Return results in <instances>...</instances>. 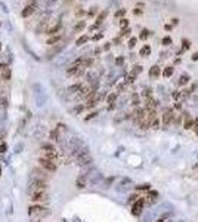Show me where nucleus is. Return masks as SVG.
<instances>
[{
	"instance_id": "44",
	"label": "nucleus",
	"mask_w": 198,
	"mask_h": 222,
	"mask_svg": "<svg viewBox=\"0 0 198 222\" xmlns=\"http://www.w3.org/2000/svg\"><path fill=\"white\" fill-rule=\"evenodd\" d=\"M99 39H102V34H95L93 36V40H99Z\"/></svg>"
},
{
	"instance_id": "16",
	"label": "nucleus",
	"mask_w": 198,
	"mask_h": 222,
	"mask_svg": "<svg viewBox=\"0 0 198 222\" xmlns=\"http://www.w3.org/2000/svg\"><path fill=\"white\" fill-rule=\"evenodd\" d=\"M160 73H161V71H160V67H158V65L151 67V70H149V76H151L152 78L158 77V76H160Z\"/></svg>"
},
{
	"instance_id": "8",
	"label": "nucleus",
	"mask_w": 198,
	"mask_h": 222,
	"mask_svg": "<svg viewBox=\"0 0 198 222\" xmlns=\"http://www.w3.org/2000/svg\"><path fill=\"white\" fill-rule=\"evenodd\" d=\"M33 175L36 176V179H40V181H47L49 179V173L46 170H42V169H34Z\"/></svg>"
},
{
	"instance_id": "55",
	"label": "nucleus",
	"mask_w": 198,
	"mask_h": 222,
	"mask_svg": "<svg viewBox=\"0 0 198 222\" xmlns=\"http://www.w3.org/2000/svg\"><path fill=\"white\" fill-rule=\"evenodd\" d=\"M67 2H70V0H67Z\"/></svg>"
},
{
	"instance_id": "31",
	"label": "nucleus",
	"mask_w": 198,
	"mask_h": 222,
	"mask_svg": "<svg viewBox=\"0 0 198 222\" xmlns=\"http://www.w3.org/2000/svg\"><path fill=\"white\" fill-rule=\"evenodd\" d=\"M141 71H142V67H141V65H136L135 68H133L132 74H133V76H138V74H139Z\"/></svg>"
},
{
	"instance_id": "2",
	"label": "nucleus",
	"mask_w": 198,
	"mask_h": 222,
	"mask_svg": "<svg viewBox=\"0 0 198 222\" xmlns=\"http://www.w3.org/2000/svg\"><path fill=\"white\" fill-rule=\"evenodd\" d=\"M37 161H39L40 167H43V169L46 170V172H47V173H50V172H56V169H58V165H56L55 160H50V158H44V157H40Z\"/></svg>"
},
{
	"instance_id": "12",
	"label": "nucleus",
	"mask_w": 198,
	"mask_h": 222,
	"mask_svg": "<svg viewBox=\"0 0 198 222\" xmlns=\"http://www.w3.org/2000/svg\"><path fill=\"white\" fill-rule=\"evenodd\" d=\"M0 76H2V80H5V82H9L12 77V71H11V68H5L3 71H0Z\"/></svg>"
},
{
	"instance_id": "40",
	"label": "nucleus",
	"mask_w": 198,
	"mask_h": 222,
	"mask_svg": "<svg viewBox=\"0 0 198 222\" xmlns=\"http://www.w3.org/2000/svg\"><path fill=\"white\" fill-rule=\"evenodd\" d=\"M5 151H6V144L5 142H0V154L5 153Z\"/></svg>"
},
{
	"instance_id": "26",
	"label": "nucleus",
	"mask_w": 198,
	"mask_h": 222,
	"mask_svg": "<svg viewBox=\"0 0 198 222\" xmlns=\"http://www.w3.org/2000/svg\"><path fill=\"white\" fill-rule=\"evenodd\" d=\"M50 139H53V141H59V132L53 129L52 132H50Z\"/></svg>"
},
{
	"instance_id": "38",
	"label": "nucleus",
	"mask_w": 198,
	"mask_h": 222,
	"mask_svg": "<svg viewBox=\"0 0 198 222\" xmlns=\"http://www.w3.org/2000/svg\"><path fill=\"white\" fill-rule=\"evenodd\" d=\"M96 116H98V113H96V111H95V113H90L89 116H86V119H84V120H90V119H93V117H96Z\"/></svg>"
},
{
	"instance_id": "3",
	"label": "nucleus",
	"mask_w": 198,
	"mask_h": 222,
	"mask_svg": "<svg viewBox=\"0 0 198 222\" xmlns=\"http://www.w3.org/2000/svg\"><path fill=\"white\" fill-rule=\"evenodd\" d=\"M28 194H30V200L33 203H37V204L46 203L49 200V194L46 191H28Z\"/></svg>"
},
{
	"instance_id": "39",
	"label": "nucleus",
	"mask_w": 198,
	"mask_h": 222,
	"mask_svg": "<svg viewBox=\"0 0 198 222\" xmlns=\"http://www.w3.org/2000/svg\"><path fill=\"white\" fill-rule=\"evenodd\" d=\"M123 62H124V58H123V56H118V58L115 59V64H117V65H121Z\"/></svg>"
},
{
	"instance_id": "9",
	"label": "nucleus",
	"mask_w": 198,
	"mask_h": 222,
	"mask_svg": "<svg viewBox=\"0 0 198 222\" xmlns=\"http://www.w3.org/2000/svg\"><path fill=\"white\" fill-rule=\"evenodd\" d=\"M83 71H84L83 67H78V65H74V64H73V65L67 70V76H77V74H81Z\"/></svg>"
},
{
	"instance_id": "30",
	"label": "nucleus",
	"mask_w": 198,
	"mask_h": 222,
	"mask_svg": "<svg viewBox=\"0 0 198 222\" xmlns=\"http://www.w3.org/2000/svg\"><path fill=\"white\" fill-rule=\"evenodd\" d=\"M148 36H149V31L145 28V30H142V33H141V36H139V39H141V40H145Z\"/></svg>"
},
{
	"instance_id": "45",
	"label": "nucleus",
	"mask_w": 198,
	"mask_h": 222,
	"mask_svg": "<svg viewBox=\"0 0 198 222\" xmlns=\"http://www.w3.org/2000/svg\"><path fill=\"white\" fill-rule=\"evenodd\" d=\"M96 9H98V8H92V9L89 11V15H93V13H96Z\"/></svg>"
},
{
	"instance_id": "1",
	"label": "nucleus",
	"mask_w": 198,
	"mask_h": 222,
	"mask_svg": "<svg viewBox=\"0 0 198 222\" xmlns=\"http://www.w3.org/2000/svg\"><path fill=\"white\" fill-rule=\"evenodd\" d=\"M40 151H42V157L44 158H50V160H55L58 158V151L52 144H43L40 147Z\"/></svg>"
},
{
	"instance_id": "42",
	"label": "nucleus",
	"mask_w": 198,
	"mask_h": 222,
	"mask_svg": "<svg viewBox=\"0 0 198 222\" xmlns=\"http://www.w3.org/2000/svg\"><path fill=\"white\" fill-rule=\"evenodd\" d=\"M136 189H146V191H148V189H149V185H148V184H146V185H139Z\"/></svg>"
},
{
	"instance_id": "11",
	"label": "nucleus",
	"mask_w": 198,
	"mask_h": 222,
	"mask_svg": "<svg viewBox=\"0 0 198 222\" xmlns=\"http://www.w3.org/2000/svg\"><path fill=\"white\" fill-rule=\"evenodd\" d=\"M157 108V101L154 98H146V104H145V110H155Z\"/></svg>"
},
{
	"instance_id": "27",
	"label": "nucleus",
	"mask_w": 198,
	"mask_h": 222,
	"mask_svg": "<svg viewBox=\"0 0 198 222\" xmlns=\"http://www.w3.org/2000/svg\"><path fill=\"white\" fill-rule=\"evenodd\" d=\"M188 80H189V76L183 74V76H180V78H179V83L180 85H185V83H188Z\"/></svg>"
},
{
	"instance_id": "14",
	"label": "nucleus",
	"mask_w": 198,
	"mask_h": 222,
	"mask_svg": "<svg viewBox=\"0 0 198 222\" xmlns=\"http://www.w3.org/2000/svg\"><path fill=\"white\" fill-rule=\"evenodd\" d=\"M61 39H62V36H61V34H55V36H52L50 39H47L46 44H49V46H53V44L59 43V42H61Z\"/></svg>"
},
{
	"instance_id": "43",
	"label": "nucleus",
	"mask_w": 198,
	"mask_h": 222,
	"mask_svg": "<svg viewBox=\"0 0 198 222\" xmlns=\"http://www.w3.org/2000/svg\"><path fill=\"white\" fill-rule=\"evenodd\" d=\"M172 28H173V25H172V24H166V25H164V30H166V31H170Z\"/></svg>"
},
{
	"instance_id": "24",
	"label": "nucleus",
	"mask_w": 198,
	"mask_h": 222,
	"mask_svg": "<svg viewBox=\"0 0 198 222\" xmlns=\"http://www.w3.org/2000/svg\"><path fill=\"white\" fill-rule=\"evenodd\" d=\"M87 40H89V36H81V37H78V39H77L76 44H77V46H81V44L86 43Z\"/></svg>"
},
{
	"instance_id": "53",
	"label": "nucleus",
	"mask_w": 198,
	"mask_h": 222,
	"mask_svg": "<svg viewBox=\"0 0 198 222\" xmlns=\"http://www.w3.org/2000/svg\"><path fill=\"white\" fill-rule=\"evenodd\" d=\"M0 50H2V43H0Z\"/></svg>"
},
{
	"instance_id": "47",
	"label": "nucleus",
	"mask_w": 198,
	"mask_h": 222,
	"mask_svg": "<svg viewBox=\"0 0 198 222\" xmlns=\"http://www.w3.org/2000/svg\"><path fill=\"white\" fill-rule=\"evenodd\" d=\"M172 22H173V25H177V24H179V19H177V18H173Z\"/></svg>"
},
{
	"instance_id": "49",
	"label": "nucleus",
	"mask_w": 198,
	"mask_h": 222,
	"mask_svg": "<svg viewBox=\"0 0 198 222\" xmlns=\"http://www.w3.org/2000/svg\"><path fill=\"white\" fill-rule=\"evenodd\" d=\"M192 61H198V54H194V55H192Z\"/></svg>"
},
{
	"instance_id": "34",
	"label": "nucleus",
	"mask_w": 198,
	"mask_h": 222,
	"mask_svg": "<svg viewBox=\"0 0 198 222\" xmlns=\"http://www.w3.org/2000/svg\"><path fill=\"white\" fill-rule=\"evenodd\" d=\"M136 42H138V39H136V37H130V40H129V47H130V49H132V47H135Z\"/></svg>"
},
{
	"instance_id": "51",
	"label": "nucleus",
	"mask_w": 198,
	"mask_h": 222,
	"mask_svg": "<svg viewBox=\"0 0 198 222\" xmlns=\"http://www.w3.org/2000/svg\"><path fill=\"white\" fill-rule=\"evenodd\" d=\"M110 44H111V43H107L105 46H104V49H105V50H108V49H110Z\"/></svg>"
},
{
	"instance_id": "6",
	"label": "nucleus",
	"mask_w": 198,
	"mask_h": 222,
	"mask_svg": "<svg viewBox=\"0 0 198 222\" xmlns=\"http://www.w3.org/2000/svg\"><path fill=\"white\" fill-rule=\"evenodd\" d=\"M143 204H145V199H139V200H136L135 203H133V206H132V213L133 215H141V212H142L143 209Z\"/></svg>"
},
{
	"instance_id": "7",
	"label": "nucleus",
	"mask_w": 198,
	"mask_h": 222,
	"mask_svg": "<svg viewBox=\"0 0 198 222\" xmlns=\"http://www.w3.org/2000/svg\"><path fill=\"white\" fill-rule=\"evenodd\" d=\"M173 119H175L173 110H172V108H167V110L164 111V114H163V123H164L166 126H169L170 123L173 122Z\"/></svg>"
},
{
	"instance_id": "37",
	"label": "nucleus",
	"mask_w": 198,
	"mask_h": 222,
	"mask_svg": "<svg viewBox=\"0 0 198 222\" xmlns=\"http://www.w3.org/2000/svg\"><path fill=\"white\" fill-rule=\"evenodd\" d=\"M143 96H145V98H149V96H151V89L149 88L145 89V90H143Z\"/></svg>"
},
{
	"instance_id": "15",
	"label": "nucleus",
	"mask_w": 198,
	"mask_h": 222,
	"mask_svg": "<svg viewBox=\"0 0 198 222\" xmlns=\"http://www.w3.org/2000/svg\"><path fill=\"white\" fill-rule=\"evenodd\" d=\"M117 99V93H111L110 96L107 98V102H108V110H112L114 108V102Z\"/></svg>"
},
{
	"instance_id": "19",
	"label": "nucleus",
	"mask_w": 198,
	"mask_h": 222,
	"mask_svg": "<svg viewBox=\"0 0 198 222\" xmlns=\"http://www.w3.org/2000/svg\"><path fill=\"white\" fill-rule=\"evenodd\" d=\"M192 126H194V120H192L191 117H186V120L183 123V129L189 130V129H192Z\"/></svg>"
},
{
	"instance_id": "48",
	"label": "nucleus",
	"mask_w": 198,
	"mask_h": 222,
	"mask_svg": "<svg viewBox=\"0 0 198 222\" xmlns=\"http://www.w3.org/2000/svg\"><path fill=\"white\" fill-rule=\"evenodd\" d=\"M83 13H84V11H77V12H76V15H77V16H81Z\"/></svg>"
},
{
	"instance_id": "21",
	"label": "nucleus",
	"mask_w": 198,
	"mask_h": 222,
	"mask_svg": "<svg viewBox=\"0 0 198 222\" xmlns=\"http://www.w3.org/2000/svg\"><path fill=\"white\" fill-rule=\"evenodd\" d=\"M81 88H83V86H81L80 83H77V85L70 86V88H68V92H70V93H76V92H80V89Z\"/></svg>"
},
{
	"instance_id": "41",
	"label": "nucleus",
	"mask_w": 198,
	"mask_h": 222,
	"mask_svg": "<svg viewBox=\"0 0 198 222\" xmlns=\"http://www.w3.org/2000/svg\"><path fill=\"white\" fill-rule=\"evenodd\" d=\"M135 78H136V76H133V74H130V76L127 77V80H126V82H127V83H133V82H135Z\"/></svg>"
},
{
	"instance_id": "10",
	"label": "nucleus",
	"mask_w": 198,
	"mask_h": 222,
	"mask_svg": "<svg viewBox=\"0 0 198 222\" xmlns=\"http://www.w3.org/2000/svg\"><path fill=\"white\" fill-rule=\"evenodd\" d=\"M36 8H37V5L36 3H31V5H28V6H25L24 8V11H22V18H28V16H31L36 11Z\"/></svg>"
},
{
	"instance_id": "22",
	"label": "nucleus",
	"mask_w": 198,
	"mask_h": 222,
	"mask_svg": "<svg viewBox=\"0 0 198 222\" xmlns=\"http://www.w3.org/2000/svg\"><path fill=\"white\" fill-rule=\"evenodd\" d=\"M8 107V98L6 96H0V111H3Z\"/></svg>"
},
{
	"instance_id": "13",
	"label": "nucleus",
	"mask_w": 198,
	"mask_h": 222,
	"mask_svg": "<svg viewBox=\"0 0 198 222\" xmlns=\"http://www.w3.org/2000/svg\"><path fill=\"white\" fill-rule=\"evenodd\" d=\"M61 28H62V24H61V22H58V24H56V25H53L52 28L46 30V34H49V36H55L58 31H61Z\"/></svg>"
},
{
	"instance_id": "20",
	"label": "nucleus",
	"mask_w": 198,
	"mask_h": 222,
	"mask_svg": "<svg viewBox=\"0 0 198 222\" xmlns=\"http://www.w3.org/2000/svg\"><path fill=\"white\" fill-rule=\"evenodd\" d=\"M141 56H148L149 54H151V46H148V44H145L142 49H141Z\"/></svg>"
},
{
	"instance_id": "4",
	"label": "nucleus",
	"mask_w": 198,
	"mask_h": 222,
	"mask_svg": "<svg viewBox=\"0 0 198 222\" xmlns=\"http://www.w3.org/2000/svg\"><path fill=\"white\" fill-rule=\"evenodd\" d=\"M28 213L31 215V216H37V218H40V216H46L49 210H47V207H44L42 204H31L30 207H28Z\"/></svg>"
},
{
	"instance_id": "18",
	"label": "nucleus",
	"mask_w": 198,
	"mask_h": 222,
	"mask_svg": "<svg viewBox=\"0 0 198 222\" xmlns=\"http://www.w3.org/2000/svg\"><path fill=\"white\" fill-rule=\"evenodd\" d=\"M173 71H175V68H173V67H166V68H164V71H163V76H164L166 78L172 77Z\"/></svg>"
},
{
	"instance_id": "50",
	"label": "nucleus",
	"mask_w": 198,
	"mask_h": 222,
	"mask_svg": "<svg viewBox=\"0 0 198 222\" xmlns=\"http://www.w3.org/2000/svg\"><path fill=\"white\" fill-rule=\"evenodd\" d=\"M6 64H0V71H3V70H5V68H6Z\"/></svg>"
},
{
	"instance_id": "17",
	"label": "nucleus",
	"mask_w": 198,
	"mask_h": 222,
	"mask_svg": "<svg viewBox=\"0 0 198 222\" xmlns=\"http://www.w3.org/2000/svg\"><path fill=\"white\" fill-rule=\"evenodd\" d=\"M107 13H108L107 11H104V12H101V13H99L98 18H96V24H95V27H98L99 24H102V22H104V19L107 18Z\"/></svg>"
},
{
	"instance_id": "29",
	"label": "nucleus",
	"mask_w": 198,
	"mask_h": 222,
	"mask_svg": "<svg viewBox=\"0 0 198 222\" xmlns=\"http://www.w3.org/2000/svg\"><path fill=\"white\" fill-rule=\"evenodd\" d=\"M172 42H173V40H172V37H170V36H166L164 39H163V44H164V46L172 44Z\"/></svg>"
},
{
	"instance_id": "52",
	"label": "nucleus",
	"mask_w": 198,
	"mask_h": 222,
	"mask_svg": "<svg viewBox=\"0 0 198 222\" xmlns=\"http://www.w3.org/2000/svg\"><path fill=\"white\" fill-rule=\"evenodd\" d=\"M195 133H197V135H198V127H195Z\"/></svg>"
},
{
	"instance_id": "33",
	"label": "nucleus",
	"mask_w": 198,
	"mask_h": 222,
	"mask_svg": "<svg viewBox=\"0 0 198 222\" xmlns=\"http://www.w3.org/2000/svg\"><path fill=\"white\" fill-rule=\"evenodd\" d=\"M182 44H183V50H186V49H189V46H191V42H189L188 39H183V40H182Z\"/></svg>"
},
{
	"instance_id": "36",
	"label": "nucleus",
	"mask_w": 198,
	"mask_h": 222,
	"mask_svg": "<svg viewBox=\"0 0 198 222\" xmlns=\"http://www.w3.org/2000/svg\"><path fill=\"white\" fill-rule=\"evenodd\" d=\"M84 185H86V184H84V181L80 178V179L77 181V187H78V188H84Z\"/></svg>"
},
{
	"instance_id": "28",
	"label": "nucleus",
	"mask_w": 198,
	"mask_h": 222,
	"mask_svg": "<svg viewBox=\"0 0 198 222\" xmlns=\"http://www.w3.org/2000/svg\"><path fill=\"white\" fill-rule=\"evenodd\" d=\"M127 25H129V19H126V18H123V19H121V21H120V27H121V30H123V28L126 30V28H127Z\"/></svg>"
},
{
	"instance_id": "54",
	"label": "nucleus",
	"mask_w": 198,
	"mask_h": 222,
	"mask_svg": "<svg viewBox=\"0 0 198 222\" xmlns=\"http://www.w3.org/2000/svg\"><path fill=\"white\" fill-rule=\"evenodd\" d=\"M0 25H2V21H0Z\"/></svg>"
},
{
	"instance_id": "23",
	"label": "nucleus",
	"mask_w": 198,
	"mask_h": 222,
	"mask_svg": "<svg viewBox=\"0 0 198 222\" xmlns=\"http://www.w3.org/2000/svg\"><path fill=\"white\" fill-rule=\"evenodd\" d=\"M84 27H86V22H84V21H78V24L74 27V31H76V33H80Z\"/></svg>"
},
{
	"instance_id": "35",
	"label": "nucleus",
	"mask_w": 198,
	"mask_h": 222,
	"mask_svg": "<svg viewBox=\"0 0 198 222\" xmlns=\"http://www.w3.org/2000/svg\"><path fill=\"white\" fill-rule=\"evenodd\" d=\"M142 9H141V8H136V6H135V9H133V15H142Z\"/></svg>"
},
{
	"instance_id": "32",
	"label": "nucleus",
	"mask_w": 198,
	"mask_h": 222,
	"mask_svg": "<svg viewBox=\"0 0 198 222\" xmlns=\"http://www.w3.org/2000/svg\"><path fill=\"white\" fill-rule=\"evenodd\" d=\"M126 15V9L123 8V9H118V11L115 12V18H120V16H124Z\"/></svg>"
},
{
	"instance_id": "25",
	"label": "nucleus",
	"mask_w": 198,
	"mask_h": 222,
	"mask_svg": "<svg viewBox=\"0 0 198 222\" xmlns=\"http://www.w3.org/2000/svg\"><path fill=\"white\" fill-rule=\"evenodd\" d=\"M158 127H160V120H158V119L155 117L154 120L151 122V129H154V130H157Z\"/></svg>"
},
{
	"instance_id": "5",
	"label": "nucleus",
	"mask_w": 198,
	"mask_h": 222,
	"mask_svg": "<svg viewBox=\"0 0 198 222\" xmlns=\"http://www.w3.org/2000/svg\"><path fill=\"white\" fill-rule=\"evenodd\" d=\"M49 188V184L46 181H40V179H34L33 182L30 184L28 191H46Z\"/></svg>"
},
{
	"instance_id": "46",
	"label": "nucleus",
	"mask_w": 198,
	"mask_h": 222,
	"mask_svg": "<svg viewBox=\"0 0 198 222\" xmlns=\"http://www.w3.org/2000/svg\"><path fill=\"white\" fill-rule=\"evenodd\" d=\"M136 199H138V196H136V194L130 196V201H136Z\"/></svg>"
}]
</instances>
